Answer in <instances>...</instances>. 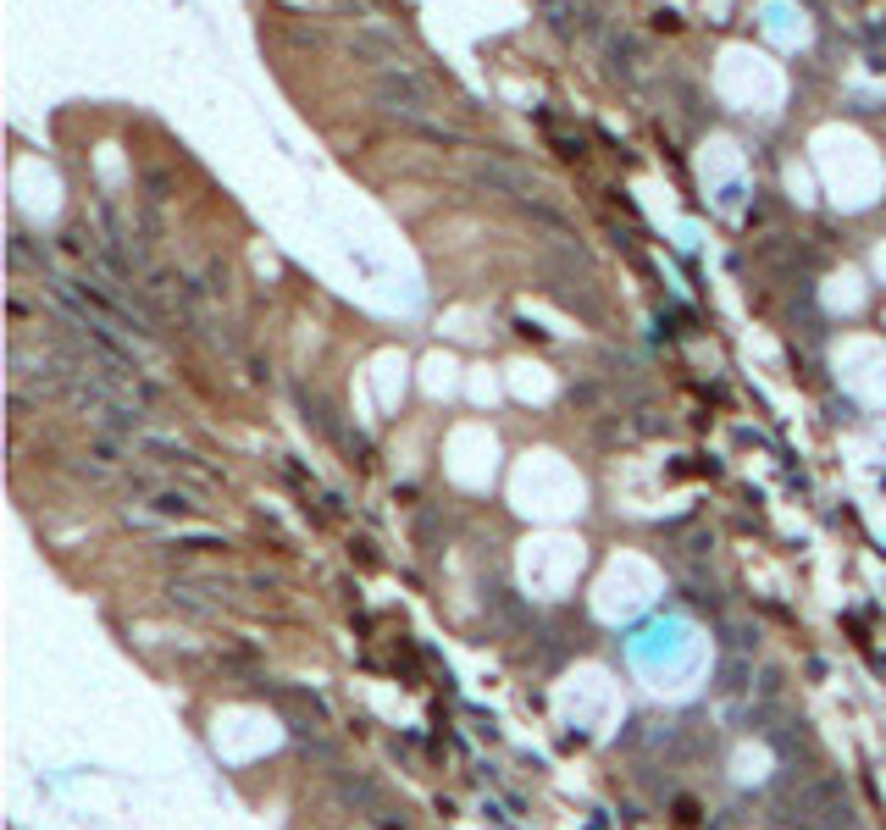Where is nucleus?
<instances>
[{"instance_id":"nucleus-1","label":"nucleus","mask_w":886,"mask_h":830,"mask_svg":"<svg viewBox=\"0 0 886 830\" xmlns=\"http://www.w3.org/2000/svg\"><path fill=\"white\" fill-rule=\"evenodd\" d=\"M372 95H377V106L394 111L410 133H416L421 122H438L432 117V111H438V89H432L421 72H410V67H377L372 72Z\"/></svg>"},{"instance_id":"nucleus-2","label":"nucleus","mask_w":886,"mask_h":830,"mask_svg":"<svg viewBox=\"0 0 886 830\" xmlns=\"http://www.w3.org/2000/svg\"><path fill=\"white\" fill-rule=\"evenodd\" d=\"M471 178L482 183V189H499V194H510V200H521V205H532L538 200V194H532V183H527V172H521V166H510V161H471Z\"/></svg>"}]
</instances>
